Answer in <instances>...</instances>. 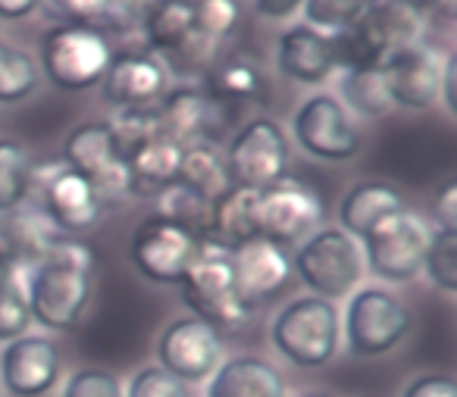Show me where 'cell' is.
Masks as SVG:
<instances>
[{
  "label": "cell",
  "mask_w": 457,
  "mask_h": 397,
  "mask_svg": "<svg viewBox=\"0 0 457 397\" xmlns=\"http://www.w3.org/2000/svg\"><path fill=\"white\" fill-rule=\"evenodd\" d=\"M104 101L120 110L157 107L170 91V70L160 57L147 51L113 54L101 79Z\"/></svg>",
  "instance_id": "18"
},
{
  "label": "cell",
  "mask_w": 457,
  "mask_h": 397,
  "mask_svg": "<svg viewBox=\"0 0 457 397\" xmlns=\"http://www.w3.org/2000/svg\"><path fill=\"white\" fill-rule=\"evenodd\" d=\"M273 344L298 366H323L338 347L336 303L323 297H298L279 310L273 322Z\"/></svg>",
  "instance_id": "6"
},
{
  "label": "cell",
  "mask_w": 457,
  "mask_h": 397,
  "mask_svg": "<svg viewBox=\"0 0 457 397\" xmlns=\"http://www.w3.org/2000/svg\"><path fill=\"white\" fill-rule=\"evenodd\" d=\"M201 241L170 216H147L135 228L129 241V260L132 266L157 285H179L195 257L201 253Z\"/></svg>",
  "instance_id": "8"
},
{
  "label": "cell",
  "mask_w": 457,
  "mask_h": 397,
  "mask_svg": "<svg viewBox=\"0 0 457 397\" xmlns=\"http://www.w3.org/2000/svg\"><path fill=\"white\" fill-rule=\"evenodd\" d=\"M113 135H116V145L122 147V153H129L132 147H138L141 141L154 138L160 135L157 126V107H135V110H120L113 122Z\"/></svg>",
  "instance_id": "39"
},
{
  "label": "cell",
  "mask_w": 457,
  "mask_h": 397,
  "mask_svg": "<svg viewBox=\"0 0 457 397\" xmlns=\"http://www.w3.org/2000/svg\"><path fill=\"white\" fill-rule=\"evenodd\" d=\"M182 297L197 319L210 322L213 328H238L245 322V307L238 303L236 282H232V266H228V251L216 244H204L195 263L179 282Z\"/></svg>",
  "instance_id": "9"
},
{
  "label": "cell",
  "mask_w": 457,
  "mask_h": 397,
  "mask_svg": "<svg viewBox=\"0 0 457 397\" xmlns=\"http://www.w3.org/2000/svg\"><path fill=\"white\" fill-rule=\"evenodd\" d=\"M41 7V0H0V20H26Z\"/></svg>",
  "instance_id": "46"
},
{
  "label": "cell",
  "mask_w": 457,
  "mask_h": 397,
  "mask_svg": "<svg viewBox=\"0 0 457 397\" xmlns=\"http://www.w3.org/2000/svg\"><path fill=\"white\" fill-rule=\"evenodd\" d=\"M295 138L311 157L342 163L361 147V128L332 95H313L295 113Z\"/></svg>",
  "instance_id": "14"
},
{
  "label": "cell",
  "mask_w": 457,
  "mask_h": 397,
  "mask_svg": "<svg viewBox=\"0 0 457 397\" xmlns=\"http://www.w3.org/2000/svg\"><path fill=\"white\" fill-rule=\"evenodd\" d=\"M13 276H16V266H13V260H10L7 247H4V241H0V285L10 282Z\"/></svg>",
  "instance_id": "47"
},
{
  "label": "cell",
  "mask_w": 457,
  "mask_h": 397,
  "mask_svg": "<svg viewBox=\"0 0 457 397\" xmlns=\"http://www.w3.org/2000/svg\"><path fill=\"white\" fill-rule=\"evenodd\" d=\"M242 22V0H195V35L207 45H222Z\"/></svg>",
  "instance_id": "34"
},
{
  "label": "cell",
  "mask_w": 457,
  "mask_h": 397,
  "mask_svg": "<svg viewBox=\"0 0 457 397\" xmlns=\"http://www.w3.org/2000/svg\"><path fill=\"white\" fill-rule=\"evenodd\" d=\"M429 228L420 216L413 213H395L388 219L376 222L361 238L367 253L370 269L386 282H411L423 269L426 247H429Z\"/></svg>",
  "instance_id": "10"
},
{
  "label": "cell",
  "mask_w": 457,
  "mask_h": 397,
  "mask_svg": "<svg viewBox=\"0 0 457 397\" xmlns=\"http://www.w3.org/2000/svg\"><path fill=\"white\" fill-rule=\"evenodd\" d=\"M182 188L195 191L204 201H216L232 188L226 166V151H220L216 141H197L182 151V166H179V182Z\"/></svg>",
  "instance_id": "28"
},
{
  "label": "cell",
  "mask_w": 457,
  "mask_h": 397,
  "mask_svg": "<svg viewBox=\"0 0 457 397\" xmlns=\"http://www.w3.org/2000/svg\"><path fill=\"white\" fill-rule=\"evenodd\" d=\"M129 397H188L185 382H179L176 376H170L160 366H147L129 385Z\"/></svg>",
  "instance_id": "40"
},
{
  "label": "cell",
  "mask_w": 457,
  "mask_h": 397,
  "mask_svg": "<svg viewBox=\"0 0 457 397\" xmlns=\"http://www.w3.org/2000/svg\"><path fill=\"white\" fill-rule=\"evenodd\" d=\"M0 376L10 394L16 397L47 394L60 376L57 344L41 335H22L16 341H7L0 353Z\"/></svg>",
  "instance_id": "21"
},
{
  "label": "cell",
  "mask_w": 457,
  "mask_h": 397,
  "mask_svg": "<svg viewBox=\"0 0 457 397\" xmlns=\"http://www.w3.org/2000/svg\"><path fill=\"white\" fill-rule=\"evenodd\" d=\"M182 145H176L166 135L141 141L138 147L126 153V172H129V197L151 201L170 191L179 182V166H182Z\"/></svg>",
  "instance_id": "23"
},
{
  "label": "cell",
  "mask_w": 457,
  "mask_h": 397,
  "mask_svg": "<svg viewBox=\"0 0 457 397\" xmlns=\"http://www.w3.org/2000/svg\"><path fill=\"white\" fill-rule=\"evenodd\" d=\"M301 4H304V0H254L257 13L270 16V20H286V16H292Z\"/></svg>",
  "instance_id": "45"
},
{
  "label": "cell",
  "mask_w": 457,
  "mask_h": 397,
  "mask_svg": "<svg viewBox=\"0 0 457 397\" xmlns=\"http://www.w3.org/2000/svg\"><path fill=\"white\" fill-rule=\"evenodd\" d=\"M276 70L298 85H320L338 70L332 35L311 26H292L279 35L276 45Z\"/></svg>",
  "instance_id": "22"
},
{
  "label": "cell",
  "mask_w": 457,
  "mask_h": 397,
  "mask_svg": "<svg viewBox=\"0 0 457 397\" xmlns=\"http://www.w3.org/2000/svg\"><path fill=\"white\" fill-rule=\"evenodd\" d=\"M404 397H457V385L448 376H420L404 388Z\"/></svg>",
  "instance_id": "42"
},
{
  "label": "cell",
  "mask_w": 457,
  "mask_h": 397,
  "mask_svg": "<svg viewBox=\"0 0 457 397\" xmlns=\"http://www.w3.org/2000/svg\"><path fill=\"white\" fill-rule=\"evenodd\" d=\"M228 122V107L204 91V85H179L157 103L160 135L188 147L197 141H216Z\"/></svg>",
  "instance_id": "17"
},
{
  "label": "cell",
  "mask_w": 457,
  "mask_h": 397,
  "mask_svg": "<svg viewBox=\"0 0 457 397\" xmlns=\"http://www.w3.org/2000/svg\"><path fill=\"white\" fill-rule=\"evenodd\" d=\"M41 7L57 26H88L107 35L110 0H41Z\"/></svg>",
  "instance_id": "37"
},
{
  "label": "cell",
  "mask_w": 457,
  "mask_h": 397,
  "mask_svg": "<svg viewBox=\"0 0 457 397\" xmlns=\"http://www.w3.org/2000/svg\"><path fill=\"white\" fill-rule=\"evenodd\" d=\"M292 269L301 282L323 301H336L357 288L363 276L361 244L342 228H320L311 238L301 241L298 253L292 260Z\"/></svg>",
  "instance_id": "4"
},
{
  "label": "cell",
  "mask_w": 457,
  "mask_h": 397,
  "mask_svg": "<svg viewBox=\"0 0 457 397\" xmlns=\"http://www.w3.org/2000/svg\"><path fill=\"white\" fill-rule=\"evenodd\" d=\"M304 20L311 29L323 35H338L348 26H354L363 13L367 0H304Z\"/></svg>",
  "instance_id": "36"
},
{
  "label": "cell",
  "mask_w": 457,
  "mask_h": 397,
  "mask_svg": "<svg viewBox=\"0 0 457 397\" xmlns=\"http://www.w3.org/2000/svg\"><path fill=\"white\" fill-rule=\"evenodd\" d=\"M138 29L145 35L147 54L207 72V54L213 45L195 35V0H154Z\"/></svg>",
  "instance_id": "12"
},
{
  "label": "cell",
  "mask_w": 457,
  "mask_h": 397,
  "mask_svg": "<svg viewBox=\"0 0 457 397\" xmlns=\"http://www.w3.org/2000/svg\"><path fill=\"white\" fill-rule=\"evenodd\" d=\"M113 60L110 38L88 26H54L41 38V66L60 91H88L101 85Z\"/></svg>",
  "instance_id": "3"
},
{
  "label": "cell",
  "mask_w": 457,
  "mask_h": 397,
  "mask_svg": "<svg viewBox=\"0 0 457 397\" xmlns=\"http://www.w3.org/2000/svg\"><path fill=\"white\" fill-rule=\"evenodd\" d=\"M210 207L213 201H204L195 191L182 188V185H172L170 191L160 194V216H170V219L182 222L191 235H195L201 244H207L210 238Z\"/></svg>",
  "instance_id": "33"
},
{
  "label": "cell",
  "mask_w": 457,
  "mask_h": 397,
  "mask_svg": "<svg viewBox=\"0 0 457 397\" xmlns=\"http://www.w3.org/2000/svg\"><path fill=\"white\" fill-rule=\"evenodd\" d=\"M29 322H32V310H29V297L20 288L16 278L0 285V341H16L26 335Z\"/></svg>",
  "instance_id": "38"
},
{
  "label": "cell",
  "mask_w": 457,
  "mask_h": 397,
  "mask_svg": "<svg viewBox=\"0 0 457 397\" xmlns=\"http://www.w3.org/2000/svg\"><path fill=\"white\" fill-rule=\"evenodd\" d=\"M407 332H411V313L395 294L382 288H363L351 297L345 335L354 353L361 357L388 353L407 338Z\"/></svg>",
  "instance_id": "13"
},
{
  "label": "cell",
  "mask_w": 457,
  "mask_h": 397,
  "mask_svg": "<svg viewBox=\"0 0 457 397\" xmlns=\"http://www.w3.org/2000/svg\"><path fill=\"white\" fill-rule=\"evenodd\" d=\"M207 397H286V382L267 360L236 357L213 376Z\"/></svg>",
  "instance_id": "27"
},
{
  "label": "cell",
  "mask_w": 457,
  "mask_h": 397,
  "mask_svg": "<svg viewBox=\"0 0 457 397\" xmlns=\"http://www.w3.org/2000/svg\"><path fill=\"white\" fill-rule=\"evenodd\" d=\"M426 276L432 278V285L454 294L457 291V232L454 228H436L429 235V247H426L423 260Z\"/></svg>",
  "instance_id": "35"
},
{
  "label": "cell",
  "mask_w": 457,
  "mask_h": 397,
  "mask_svg": "<svg viewBox=\"0 0 457 397\" xmlns=\"http://www.w3.org/2000/svg\"><path fill=\"white\" fill-rule=\"evenodd\" d=\"M95 251L85 241L70 235H54L41 263L29 278V310L32 319L54 332H70L82 322V313L91 297V276H95Z\"/></svg>",
  "instance_id": "1"
},
{
  "label": "cell",
  "mask_w": 457,
  "mask_h": 397,
  "mask_svg": "<svg viewBox=\"0 0 457 397\" xmlns=\"http://www.w3.org/2000/svg\"><path fill=\"white\" fill-rule=\"evenodd\" d=\"M442 57L436 47L413 41V45L401 47L398 54L382 63V76H386V88L392 103L407 110H429L438 101V88H442Z\"/></svg>",
  "instance_id": "19"
},
{
  "label": "cell",
  "mask_w": 457,
  "mask_h": 397,
  "mask_svg": "<svg viewBox=\"0 0 457 397\" xmlns=\"http://www.w3.org/2000/svg\"><path fill=\"white\" fill-rule=\"evenodd\" d=\"M432 216H436L438 228H454L457 232V185L445 182L442 191L436 194V203H432Z\"/></svg>",
  "instance_id": "43"
},
{
  "label": "cell",
  "mask_w": 457,
  "mask_h": 397,
  "mask_svg": "<svg viewBox=\"0 0 457 397\" xmlns=\"http://www.w3.org/2000/svg\"><path fill=\"white\" fill-rule=\"evenodd\" d=\"M338 95H342L345 110H354L357 116H367V120H379L382 113L392 110L382 66H376V70H342Z\"/></svg>",
  "instance_id": "30"
},
{
  "label": "cell",
  "mask_w": 457,
  "mask_h": 397,
  "mask_svg": "<svg viewBox=\"0 0 457 397\" xmlns=\"http://www.w3.org/2000/svg\"><path fill=\"white\" fill-rule=\"evenodd\" d=\"M423 16L404 0H373L354 26L332 35L338 70H376L401 47L420 41Z\"/></svg>",
  "instance_id": "2"
},
{
  "label": "cell",
  "mask_w": 457,
  "mask_h": 397,
  "mask_svg": "<svg viewBox=\"0 0 457 397\" xmlns=\"http://www.w3.org/2000/svg\"><path fill=\"white\" fill-rule=\"evenodd\" d=\"M63 397H122V388H120V378L110 376V372L85 369L70 378Z\"/></svg>",
  "instance_id": "41"
},
{
  "label": "cell",
  "mask_w": 457,
  "mask_h": 397,
  "mask_svg": "<svg viewBox=\"0 0 457 397\" xmlns=\"http://www.w3.org/2000/svg\"><path fill=\"white\" fill-rule=\"evenodd\" d=\"M301 397H329V394H301Z\"/></svg>",
  "instance_id": "48"
},
{
  "label": "cell",
  "mask_w": 457,
  "mask_h": 397,
  "mask_svg": "<svg viewBox=\"0 0 457 397\" xmlns=\"http://www.w3.org/2000/svg\"><path fill=\"white\" fill-rule=\"evenodd\" d=\"M454 76H457V57H448L442 66V88H438V97L445 101L448 113H457V101H454Z\"/></svg>",
  "instance_id": "44"
},
{
  "label": "cell",
  "mask_w": 457,
  "mask_h": 397,
  "mask_svg": "<svg viewBox=\"0 0 457 397\" xmlns=\"http://www.w3.org/2000/svg\"><path fill=\"white\" fill-rule=\"evenodd\" d=\"M395 213H404V197L388 182H361L345 194L338 207L342 232H348L354 241H361L376 222L388 219Z\"/></svg>",
  "instance_id": "24"
},
{
  "label": "cell",
  "mask_w": 457,
  "mask_h": 397,
  "mask_svg": "<svg viewBox=\"0 0 457 397\" xmlns=\"http://www.w3.org/2000/svg\"><path fill=\"white\" fill-rule=\"evenodd\" d=\"M228 266H232V282L245 313L270 303L292 278V257L286 253V247L263 238L228 251Z\"/></svg>",
  "instance_id": "16"
},
{
  "label": "cell",
  "mask_w": 457,
  "mask_h": 397,
  "mask_svg": "<svg viewBox=\"0 0 457 397\" xmlns=\"http://www.w3.org/2000/svg\"><path fill=\"white\" fill-rule=\"evenodd\" d=\"M367 4H373V0H367Z\"/></svg>",
  "instance_id": "49"
},
{
  "label": "cell",
  "mask_w": 457,
  "mask_h": 397,
  "mask_svg": "<svg viewBox=\"0 0 457 397\" xmlns=\"http://www.w3.org/2000/svg\"><path fill=\"white\" fill-rule=\"evenodd\" d=\"M326 210L320 194L307 182L282 176L279 182L267 185L254 197V232L257 238L273 241L279 247L298 244L311 238L323 222Z\"/></svg>",
  "instance_id": "5"
},
{
  "label": "cell",
  "mask_w": 457,
  "mask_h": 397,
  "mask_svg": "<svg viewBox=\"0 0 457 397\" xmlns=\"http://www.w3.org/2000/svg\"><path fill=\"white\" fill-rule=\"evenodd\" d=\"M226 166L232 185H242V188L261 191L279 182L288 166V141L282 128L267 116L251 120L226 147Z\"/></svg>",
  "instance_id": "11"
},
{
  "label": "cell",
  "mask_w": 457,
  "mask_h": 397,
  "mask_svg": "<svg viewBox=\"0 0 457 397\" xmlns=\"http://www.w3.org/2000/svg\"><path fill=\"white\" fill-rule=\"evenodd\" d=\"M54 235H57V228L51 222H41L38 216L26 213V210L0 216V241L7 247L13 266H38Z\"/></svg>",
  "instance_id": "29"
},
{
  "label": "cell",
  "mask_w": 457,
  "mask_h": 397,
  "mask_svg": "<svg viewBox=\"0 0 457 397\" xmlns=\"http://www.w3.org/2000/svg\"><path fill=\"white\" fill-rule=\"evenodd\" d=\"M35 185V163L29 151L13 138H0V216L26 203Z\"/></svg>",
  "instance_id": "31"
},
{
  "label": "cell",
  "mask_w": 457,
  "mask_h": 397,
  "mask_svg": "<svg viewBox=\"0 0 457 397\" xmlns=\"http://www.w3.org/2000/svg\"><path fill=\"white\" fill-rule=\"evenodd\" d=\"M204 91L222 107L238 101H261L267 103V79H263V66L251 60L248 54H228L216 66L207 70L204 79Z\"/></svg>",
  "instance_id": "25"
},
{
  "label": "cell",
  "mask_w": 457,
  "mask_h": 397,
  "mask_svg": "<svg viewBox=\"0 0 457 397\" xmlns=\"http://www.w3.org/2000/svg\"><path fill=\"white\" fill-rule=\"evenodd\" d=\"M41 72L35 60L20 47L0 41V103H20L38 88Z\"/></svg>",
  "instance_id": "32"
},
{
  "label": "cell",
  "mask_w": 457,
  "mask_h": 397,
  "mask_svg": "<svg viewBox=\"0 0 457 397\" xmlns=\"http://www.w3.org/2000/svg\"><path fill=\"white\" fill-rule=\"evenodd\" d=\"M254 197L257 191L232 185L226 194H220L210 207V238L207 244H216L222 251H236L257 238L254 232Z\"/></svg>",
  "instance_id": "26"
},
{
  "label": "cell",
  "mask_w": 457,
  "mask_h": 397,
  "mask_svg": "<svg viewBox=\"0 0 457 397\" xmlns=\"http://www.w3.org/2000/svg\"><path fill=\"white\" fill-rule=\"evenodd\" d=\"M222 353V335L197 316H185L163 328L157 341L160 369L176 376L179 382H201L216 369Z\"/></svg>",
  "instance_id": "15"
},
{
  "label": "cell",
  "mask_w": 457,
  "mask_h": 397,
  "mask_svg": "<svg viewBox=\"0 0 457 397\" xmlns=\"http://www.w3.org/2000/svg\"><path fill=\"white\" fill-rule=\"evenodd\" d=\"M63 163L85 178L104 207L129 197V172L126 153L116 145L110 122H82L63 141Z\"/></svg>",
  "instance_id": "7"
},
{
  "label": "cell",
  "mask_w": 457,
  "mask_h": 397,
  "mask_svg": "<svg viewBox=\"0 0 457 397\" xmlns=\"http://www.w3.org/2000/svg\"><path fill=\"white\" fill-rule=\"evenodd\" d=\"M41 210L57 232L76 235L95 228L107 207L79 172H72L70 166H60V170L47 172L41 182Z\"/></svg>",
  "instance_id": "20"
}]
</instances>
